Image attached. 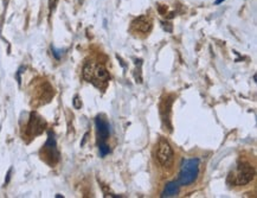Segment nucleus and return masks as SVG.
<instances>
[{
  "instance_id": "obj_1",
  "label": "nucleus",
  "mask_w": 257,
  "mask_h": 198,
  "mask_svg": "<svg viewBox=\"0 0 257 198\" xmlns=\"http://www.w3.org/2000/svg\"><path fill=\"white\" fill-rule=\"evenodd\" d=\"M199 165L200 160L198 158L184 159L180 166V173L178 177V185L186 186L194 183L199 176Z\"/></svg>"
},
{
  "instance_id": "obj_2",
  "label": "nucleus",
  "mask_w": 257,
  "mask_h": 198,
  "mask_svg": "<svg viewBox=\"0 0 257 198\" xmlns=\"http://www.w3.org/2000/svg\"><path fill=\"white\" fill-rule=\"evenodd\" d=\"M83 76L89 82H107L109 78V74L106 70V68L101 64H94V63H87L83 69Z\"/></svg>"
},
{
  "instance_id": "obj_3",
  "label": "nucleus",
  "mask_w": 257,
  "mask_h": 198,
  "mask_svg": "<svg viewBox=\"0 0 257 198\" xmlns=\"http://www.w3.org/2000/svg\"><path fill=\"white\" fill-rule=\"evenodd\" d=\"M255 174V170L249 164L243 162L237 166L236 171L232 173V183L236 185H246L249 184Z\"/></svg>"
},
{
  "instance_id": "obj_4",
  "label": "nucleus",
  "mask_w": 257,
  "mask_h": 198,
  "mask_svg": "<svg viewBox=\"0 0 257 198\" xmlns=\"http://www.w3.org/2000/svg\"><path fill=\"white\" fill-rule=\"evenodd\" d=\"M173 150L166 139H160L158 144V151H156V158L162 166L167 167L173 162Z\"/></svg>"
},
{
  "instance_id": "obj_5",
  "label": "nucleus",
  "mask_w": 257,
  "mask_h": 198,
  "mask_svg": "<svg viewBox=\"0 0 257 198\" xmlns=\"http://www.w3.org/2000/svg\"><path fill=\"white\" fill-rule=\"evenodd\" d=\"M95 126L96 132H97V137H98V142H106V140L109 138V133H110V127L106 120H103L101 116H97L95 119Z\"/></svg>"
},
{
  "instance_id": "obj_6",
  "label": "nucleus",
  "mask_w": 257,
  "mask_h": 198,
  "mask_svg": "<svg viewBox=\"0 0 257 198\" xmlns=\"http://www.w3.org/2000/svg\"><path fill=\"white\" fill-rule=\"evenodd\" d=\"M179 187L177 181H169L166 184L164 191L161 193V197H174L179 193Z\"/></svg>"
},
{
  "instance_id": "obj_7",
  "label": "nucleus",
  "mask_w": 257,
  "mask_h": 198,
  "mask_svg": "<svg viewBox=\"0 0 257 198\" xmlns=\"http://www.w3.org/2000/svg\"><path fill=\"white\" fill-rule=\"evenodd\" d=\"M133 26L140 32H148L150 30V27H152V24H150V20L148 18L140 17L133 23Z\"/></svg>"
},
{
  "instance_id": "obj_8",
  "label": "nucleus",
  "mask_w": 257,
  "mask_h": 198,
  "mask_svg": "<svg viewBox=\"0 0 257 198\" xmlns=\"http://www.w3.org/2000/svg\"><path fill=\"white\" fill-rule=\"evenodd\" d=\"M98 150H100L101 157H106L110 152V148H109V146L106 142H98Z\"/></svg>"
},
{
  "instance_id": "obj_9",
  "label": "nucleus",
  "mask_w": 257,
  "mask_h": 198,
  "mask_svg": "<svg viewBox=\"0 0 257 198\" xmlns=\"http://www.w3.org/2000/svg\"><path fill=\"white\" fill-rule=\"evenodd\" d=\"M81 106H82V103L79 101V97H78V96H75V99H74V107L78 109L81 108Z\"/></svg>"
},
{
  "instance_id": "obj_10",
  "label": "nucleus",
  "mask_w": 257,
  "mask_h": 198,
  "mask_svg": "<svg viewBox=\"0 0 257 198\" xmlns=\"http://www.w3.org/2000/svg\"><path fill=\"white\" fill-rule=\"evenodd\" d=\"M57 2H58V0H49V7H50V10H51V11H52L55 7H56Z\"/></svg>"
},
{
  "instance_id": "obj_11",
  "label": "nucleus",
  "mask_w": 257,
  "mask_h": 198,
  "mask_svg": "<svg viewBox=\"0 0 257 198\" xmlns=\"http://www.w3.org/2000/svg\"><path fill=\"white\" fill-rule=\"evenodd\" d=\"M52 51H54V55H55V57H56V58H57V60H59L60 58V51H58V50H56V49L55 48H52Z\"/></svg>"
},
{
  "instance_id": "obj_12",
  "label": "nucleus",
  "mask_w": 257,
  "mask_h": 198,
  "mask_svg": "<svg viewBox=\"0 0 257 198\" xmlns=\"http://www.w3.org/2000/svg\"><path fill=\"white\" fill-rule=\"evenodd\" d=\"M11 172H12V170H8V172H7V176H6V180H5V184H7V183L10 181V177H11Z\"/></svg>"
},
{
  "instance_id": "obj_13",
  "label": "nucleus",
  "mask_w": 257,
  "mask_h": 198,
  "mask_svg": "<svg viewBox=\"0 0 257 198\" xmlns=\"http://www.w3.org/2000/svg\"><path fill=\"white\" fill-rule=\"evenodd\" d=\"M223 1H224V0H216L215 4H216V5H219V4H221V2H223Z\"/></svg>"
}]
</instances>
